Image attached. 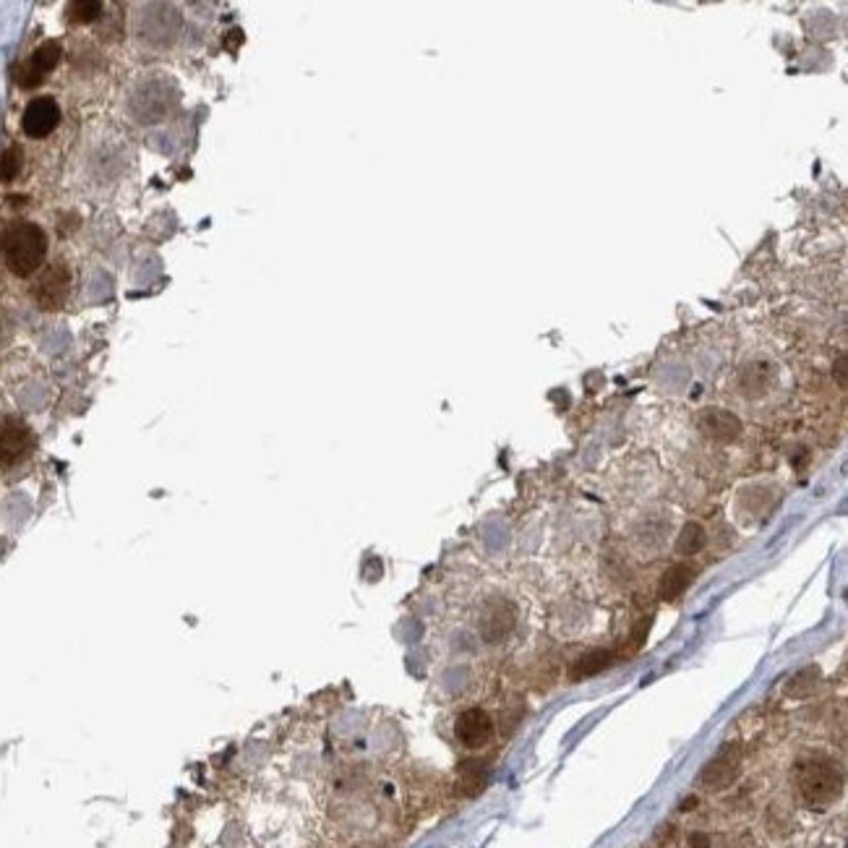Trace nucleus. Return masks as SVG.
<instances>
[{
	"label": "nucleus",
	"instance_id": "20e7f679",
	"mask_svg": "<svg viewBox=\"0 0 848 848\" xmlns=\"http://www.w3.org/2000/svg\"><path fill=\"white\" fill-rule=\"evenodd\" d=\"M455 734L462 747L481 749L494 739V721L486 710L470 708L460 713V718L455 721Z\"/></svg>",
	"mask_w": 848,
	"mask_h": 848
},
{
	"label": "nucleus",
	"instance_id": "1a4fd4ad",
	"mask_svg": "<svg viewBox=\"0 0 848 848\" xmlns=\"http://www.w3.org/2000/svg\"><path fill=\"white\" fill-rule=\"evenodd\" d=\"M689 580H692V572H689L687 567L668 569L666 577H663V582H661V598L671 601V598H676L679 593H684V590H687V585H689Z\"/></svg>",
	"mask_w": 848,
	"mask_h": 848
},
{
	"label": "nucleus",
	"instance_id": "f257e3e1",
	"mask_svg": "<svg viewBox=\"0 0 848 848\" xmlns=\"http://www.w3.org/2000/svg\"><path fill=\"white\" fill-rule=\"evenodd\" d=\"M0 251L16 277H29L45 261L47 235L34 222H14L0 238Z\"/></svg>",
	"mask_w": 848,
	"mask_h": 848
},
{
	"label": "nucleus",
	"instance_id": "ddd939ff",
	"mask_svg": "<svg viewBox=\"0 0 848 848\" xmlns=\"http://www.w3.org/2000/svg\"><path fill=\"white\" fill-rule=\"evenodd\" d=\"M608 661H611V655L608 653H593L588 655V658H582L580 663L575 666V679H582V676H593L598 674L603 666H608Z\"/></svg>",
	"mask_w": 848,
	"mask_h": 848
},
{
	"label": "nucleus",
	"instance_id": "f03ea898",
	"mask_svg": "<svg viewBox=\"0 0 848 848\" xmlns=\"http://www.w3.org/2000/svg\"><path fill=\"white\" fill-rule=\"evenodd\" d=\"M799 791L807 802H830L841 791V773L830 760H807L799 768Z\"/></svg>",
	"mask_w": 848,
	"mask_h": 848
},
{
	"label": "nucleus",
	"instance_id": "39448f33",
	"mask_svg": "<svg viewBox=\"0 0 848 848\" xmlns=\"http://www.w3.org/2000/svg\"><path fill=\"white\" fill-rule=\"evenodd\" d=\"M58 121H61V107L55 105V100H50V97H40V100H32L27 105L21 128L32 139H42L50 131H55Z\"/></svg>",
	"mask_w": 848,
	"mask_h": 848
},
{
	"label": "nucleus",
	"instance_id": "0eeeda50",
	"mask_svg": "<svg viewBox=\"0 0 848 848\" xmlns=\"http://www.w3.org/2000/svg\"><path fill=\"white\" fill-rule=\"evenodd\" d=\"M700 428L715 441H731L742 434V423H739V418L726 413V410H705L700 418Z\"/></svg>",
	"mask_w": 848,
	"mask_h": 848
},
{
	"label": "nucleus",
	"instance_id": "423d86ee",
	"mask_svg": "<svg viewBox=\"0 0 848 848\" xmlns=\"http://www.w3.org/2000/svg\"><path fill=\"white\" fill-rule=\"evenodd\" d=\"M68 285H71V274L63 264L47 269L34 288V298L42 308H61L68 295Z\"/></svg>",
	"mask_w": 848,
	"mask_h": 848
},
{
	"label": "nucleus",
	"instance_id": "f8f14e48",
	"mask_svg": "<svg viewBox=\"0 0 848 848\" xmlns=\"http://www.w3.org/2000/svg\"><path fill=\"white\" fill-rule=\"evenodd\" d=\"M768 381H770L768 363H752V366H749L742 374V384L747 392H752V389H755V392H762V389L768 387Z\"/></svg>",
	"mask_w": 848,
	"mask_h": 848
},
{
	"label": "nucleus",
	"instance_id": "9b49d317",
	"mask_svg": "<svg viewBox=\"0 0 848 848\" xmlns=\"http://www.w3.org/2000/svg\"><path fill=\"white\" fill-rule=\"evenodd\" d=\"M100 14L102 3H97V0H79V3L68 6V19L74 24H89V21L100 19Z\"/></svg>",
	"mask_w": 848,
	"mask_h": 848
},
{
	"label": "nucleus",
	"instance_id": "7ed1b4c3",
	"mask_svg": "<svg viewBox=\"0 0 848 848\" xmlns=\"http://www.w3.org/2000/svg\"><path fill=\"white\" fill-rule=\"evenodd\" d=\"M32 452V431L16 418L0 415V470L14 468Z\"/></svg>",
	"mask_w": 848,
	"mask_h": 848
},
{
	"label": "nucleus",
	"instance_id": "4468645a",
	"mask_svg": "<svg viewBox=\"0 0 848 848\" xmlns=\"http://www.w3.org/2000/svg\"><path fill=\"white\" fill-rule=\"evenodd\" d=\"M702 546H705V533H702L700 525H687L682 538H679V551L682 554H695Z\"/></svg>",
	"mask_w": 848,
	"mask_h": 848
},
{
	"label": "nucleus",
	"instance_id": "6e6552de",
	"mask_svg": "<svg viewBox=\"0 0 848 848\" xmlns=\"http://www.w3.org/2000/svg\"><path fill=\"white\" fill-rule=\"evenodd\" d=\"M61 55H63V50H61V45H58V42H45V45H40L37 50H34L32 58H29L27 63L32 66V71H37V74L45 79L47 71H53V68L61 63Z\"/></svg>",
	"mask_w": 848,
	"mask_h": 848
},
{
	"label": "nucleus",
	"instance_id": "9d476101",
	"mask_svg": "<svg viewBox=\"0 0 848 848\" xmlns=\"http://www.w3.org/2000/svg\"><path fill=\"white\" fill-rule=\"evenodd\" d=\"M21 165H24V157H21L19 147L3 149V152H0V181H14L16 175L21 173Z\"/></svg>",
	"mask_w": 848,
	"mask_h": 848
}]
</instances>
